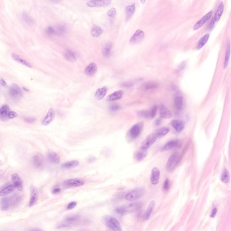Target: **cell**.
Masks as SVG:
<instances>
[{
	"label": "cell",
	"mask_w": 231,
	"mask_h": 231,
	"mask_svg": "<svg viewBox=\"0 0 231 231\" xmlns=\"http://www.w3.org/2000/svg\"><path fill=\"white\" fill-rule=\"evenodd\" d=\"M103 223L105 226L113 231H122L121 225L119 221L112 216H104L103 218Z\"/></svg>",
	"instance_id": "cell-1"
},
{
	"label": "cell",
	"mask_w": 231,
	"mask_h": 231,
	"mask_svg": "<svg viewBox=\"0 0 231 231\" xmlns=\"http://www.w3.org/2000/svg\"><path fill=\"white\" fill-rule=\"evenodd\" d=\"M179 154L176 152L173 153L168 159L166 165V169L168 172H172L178 163Z\"/></svg>",
	"instance_id": "cell-2"
},
{
	"label": "cell",
	"mask_w": 231,
	"mask_h": 231,
	"mask_svg": "<svg viewBox=\"0 0 231 231\" xmlns=\"http://www.w3.org/2000/svg\"><path fill=\"white\" fill-rule=\"evenodd\" d=\"M144 189L137 188L130 192L126 196L125 198L128 201H134L141 198L144 194Z\"/></svg>",
	"instance_id": "cell-3"
},
{
	"label": "cell",
	"mask_w": 231,
	"mask_h": 231,
	"mask_svg": "<svg viewBox=\"0 0 231 231\" xmlns=\"http://www.w3.org/2000/svg\"><path fill=\"white\" fill-rule=\"evenodd\" d=\"M143 122H139L135 124L131 128L129 132V135L132 139H136L141 134L143 129Z\"/></svg>",
	"instance_id": "cell-4"
},
{
	"label": "cell",
	"mask_w": 231,
	"mask_h": 231,
	"mask_svg": "<svg viewBox=\"0 0 231 231\" xmlns=\"http://www.w3.org/2000/svg\"><path fill=\"white\" fill-rule=\"evenodd\" d=\"M9 93L11 97L15 99H20L23 96L21 89L15 83H13L10 86Z\"/></svg>",
	"instance_id": "cell-5"
},
{
	"label": "cell",
	"mask_w": 231,
	"mask_h": 231,
	"mask_svg": "<svg viewBox=\"0 0 231 231\" xmlns=\"http://www.w3.org/2000/svg\"><path fill=\"white\" fill-rule=\"evenodd\" d=\"M157 138L156 135H155L154 133L149 135L144 141L140 149L147 150L155 142V141H156Z\"/></svg>",
	"instance_id": "cell-6"
},
{
	"label": "cell",
	"mask_w": 231,
	"mask_h": 231,
	"mask_svg": "<svg viewBox=\"0 0 231 231\" xmlns=\"http://www.w3.org/2000/svg\"><path fill=\"white\" fill-rule=\"evenodd\" d=\"M30 199L29 202V206L32 207L35 204L38 199V190L37 187L33 186H31L30 187Z\"/></svg>",
	"instance_id": "cell-7"
},
{
	"label": "cell",
	"mask_w": 231,
	"mask_h": 231,
	"mask_svg": "<svg viewBox=\"0 0 231 231\" xmlns=\"http://www.w3.org/2000/svg\"><path fill=\"white\" fill-rule=\"evenodd\" d=\"M212 14H213V11H210V12H208L207 14H206V15L202 17V18L198 21L193 26V30H197L200 29L201 27H202L204 24H206L207 21H209V19L210 18V17L212 16Z\"/></svg>",
	"instance_id": "cell-8"
},
{
	"label": "cell",
	"mask_w": 231,
	"mask_h": 231,
	"mask_svg": "<svg viewBox=\"0 0 231 231\" xmlns=\"http://www.w3.org/2000/svg\"><path fill=\"white\" fill-rule=\"evenodd\" d=\"M84 184L85 181L79 179H71L66 180L64 182V185L67 187H79Z\"/></svg>",
	"instance_id": "cell-9"
},
{
	"label": "cell",
	"mask_w": 231,
	"mask_h": 231,
	"mask_svg": "<svg viewBox=\"0 0 231 231\" xmlns=\"http://www.w3.org/2000/svg\"><path fill=\"white\" fill-rule=\"evenodd\" d=\"M13 184L14 186L19 191H22L23 190V184L21 177L17 173H13L11 175Z\"/></svg>",
	"instance_id": "cell-10"
},
{
	"label": "cell",
	"mask_w": 231,
	"mask_h": 231,
	"mask_svg": "<svg viewBox=\"0 0 231 231\" xmlns=\"http://www.w3.org/2000/svg\"><path fill=\"white\" fill-rule=\"evenodd\" d=\"M160 172L157 167H154L152 169L150 176V182L154 185H156L160 181Z\"/></svg>",
	"instance_id": "cell-11"
},
{
	"label": "cell",
	"mask_w": 231,
	"mask_h": 231,
	"mask_svg": "<svg viewBox=\"0 0 231 231\" xmlns=\"http://www.w3.org/2000/svg\"><path fill=\"white\" fill-rule=\"evenodd\" d=\"M55 117V112L54 109L50 108L47 113L46 116L42 121V124L43 126H47L53 122Z\"/></svg>",
	"instance_id": "cell-12"
},
{
	"label": "cell",
	"mask_w": 231,
	"mask_h": 231,
	"mask_svg": "<svg viewBox=\"0 0 231 231\" xmlns=\"http://www.w3.org/2000/svg\"><path fill=\"white\" fill-rule=\"evenodd\" d=\"M144 37V33L142 30L138 29L136 30L130 39V42L133 43H140L142 41Z\"/></svg>",
	"instance_id": "cell-13"
},
{
	"label": "cell",
	"mask_w": 231,
	"mask_h": 231,
	"mask_svg": "<svg viewBox=\"0 0 231 231\" xmlns=\"http://www.w3.org/2000/svg\"><path fill=\"white\" fill-rule=\"evenodd\" d=\"M111 3V1H90L87 3V5L89 7H106L109 5Z\"/></svg>",
	"instance_id": "cell-14"
},
{
	"label": "cell",
	"mask_w": 231,
	"mask_h": 231,
	"mask_svg": "<svg viewBox=\"0 0 231 231\" xmlns=\"http://www.w3.org/2000/svg\"><path fill=\"white\" fill-rule=\"evenodd\" d=\"M15 187L12 184H7L2 186L0 190V196H5L12 192Z\"/></svg>",
	"instance_id": "cell-15"
},
{
	"label": "cell",
	"mask_w": 231,
	"mask_h": 231,
	"mask_svg": "<svg viewBox=\"0 0 231 231\" xmlns=\"http://www.w3.org/2000/svg\"><path fill=\"white\" fill-rule=\"evenodd\" d=\"M33 165L37 168H41L43 163V159L42 154L40 153H38L34 155L33 158Z\"/></svg>",
	"instance_id": "cell-16"
},
{
	"label": "cell",
	"mask_w": 231,
	"mask_h": 231,
	"mask_svg": "<svg viewBox=\"0 0 231 231\" xmlns=\"http://www.w3.org/2000/svg\"><path fill=\"white\" fill-rule=\"evenodd\" d=\"M171 124L178 132H182L185 126L184 122L183 121L180 120H172L171 122Z\"/></svg>",
	"instance_id": "cell-17"
},
{
	"label": "cell",
	"mask_w": 231,
	"mask_h": 231,
	"mask_svg": "<svg viewBox=\"0 0 231 231\" xmlns=\"http://www.w3.org/2000/svg\"><path fill=\"white\" fill-rule=\"evenodd\" d=\"M123 92L122 90L116 91L108 95L106 99V100L108 102H111L113 101L118 100L122 98L123 96Z\"/></svg>",
	"instance_id": "cell-18"
},
{
	"label": "cell",
	"mask_w": 231,
	"mask_h": 231,
	"mask_svg": "<svg viewBox=\"0 0 231 231\" xmlns=\"http://www.w3.org/2000/svg\"><path fill=\"white\" fill-rule=\"evenodd\" d=\"M47 158L48 161L52 164H59L61 161L60 156L56 152H51L48 153Z\"/></svg>",
	"instance_id": "cell-19"
},
{
	"label": "cell",
	"mask_w": 231,
	"mask_h": 231,
	"mask_svg": "<svg viewBox=\"0 0 231 231\" xmlns=\"http://www.w3.org/2000/svg\"><path fill=\"white\" fill-rule=\"evenodd\" d=\"M97 67L94 63H91L86 67L85 72L88 76H92L96 73Z\"/></svg>",
	"instance_id": "cell-20"
},
{
	"label": "cell",
	"mask_w": 231,
	"mask_h": 231,
	"mask_svg": "<svg viewBox=\"0 0 231 231\" xmlns=\"http://www.w3.org/2000/svg\"><path fill=\"white\" fill-rule=\"evenodd\" d=\"M9 111V107L7 105L4 104L1 106L0 109V117L1 121H6L8 119V114Z\"/></svg>",
	"instance_id": "cell-21"
},
{
	"label": "cell",
	"mask_w": 231,
	"mask_h": 231,
	"mask_svg": "<svg viewBox=\"0 0 231 231\" xmlns=\"http://www.w3.org/2000/svg\"><path fill=\"white\" fill-rule=\"evenodd\" d=\"M180 143V141L178 140H170L167 142L162 149V151H167L172 148L177 146Z\"/></svg>",
	"instance_id": "cell-22"
},
{
	"label": "cell",
	"mask_w": 231,
	"mask_h": 231,
	"mask_svg": "<svg viewBox=\"0 0 231 231\" xmlns=\"http://www.w3.org/2000/svg\"><path fill=\"white\" fill-rule=\"evenodd\" d=\"M141 204L140 203H135L130 204L128 206L125 207L126 213L136 212L140 210L141 208Z\"/></svg>",
	"instance_id": "cell-23"
},
{
	"label": "cell",
	"mask_w": 231,
	"mask_h": 231,
	"mask_svg": "<svg viewBox=\"0 0 231 231\" xmlns=\"http://www.w3.org/2000/svg\"><path fill=\"white\" fill-rule=\"evenodd\" d=\"M11 57H12V58H13L15 61H17V62L21 63V64L23 65H25V66H27L28 67H32L30 63L28 62L27 61L25 60V59H23L20 56H19V55L13 53H12V54H11Z\"/></svg>",
	"instance_id": "cell-24"
},
{
	"label": "cell",
	"mask_w": 231,
	"mask_h": 231,
	"mask_svg": "<svg viewBox=\"0 0 231 231\" xmlns=\"http://www.w3.org/2000/svg\"><path fill=\"white\" fill-rule=\"evenodd\" d=\"M172 112L165 106H162L160 109V118L168 119L172 117Z\"/></svg>",
	"instance_id": "cell-25"
},
{
	"label": "cell",
	"mask_w": 231,
	"mask_h": 231,
	"mask_svg": "<svg viewBox=\"0 0 231 231\" xmlns=\"http://www.w3.org/2000/svg\"><path fill=\"white\" fill-rule=\"evenodd\" d=\"M224 10V4L223 2H221L218 6L217 10L215 13L214 19V21L218 22L220 19Z\"/></svg>",
	"instance_id": "cell-26"
},
{
	"label": "cell",
	"mask_w": 231,
	"mask_h": 231,
	"mask_svg": "<svg viewBox=\"0 0 231 231\" xmlns=\"http://www.w3.org/2000/svg\"><path fill=\"white\" fill-rule=\"evenodd\" d=\"M175 105L178 111H180L183 107V98L181 95H177L175 97Z\"/></svg>",
	"instance_id": "cell-27"
},
{
	"label": "cell",
	"mask_w": 231,
	"mask_h": 231,
	"mask_svg": "<svg viewBox=\"0 0 231 231\" xmlns=\"http://www.w3.org/2000/svg\"><path fill=\"white\" fill-rule=\"evenodd\" d=\"M107 88L104 87L97 89L95 93V97L97 99L101 100L105 97L107 93Z\"/></svg>",
	"instance_id": "cell-28"
},
{
	"label": "cell",
	"mask_w": 231,
	"mask_h": 231,
	"mask_svg": "<svg viewBox=\"0 0 231 231\" xmlns=\"http://www.w3.org/2000/svg\"><path fill=\"white\" fill-rule=\"evenodd\" d=\"M80 220V217L79 215H73L68 216L66 218L65 222L67 223V224H75L79 221Z\"/></svg>",
	"instance_id": "cell-29"
},
{
	"label": "cell",
	"mask_w": 231,
	"mask_h": 231,
	"mask_svg": "<svg viewBox=\"0 0 231 231\" xmlns=\"http://www.w3.org/2000/svg\"><path fill=\"white\" fill-rule=\"evenodd\" d=\"M154 206H155V202H154V200H152L149 204L148 208H147L146 213H145V214H144V219H146V220L149 219L150 217L151 216L152 212H153V209H154Z\"/></svg>",
	"instance_id": "cell-30"
},
{
	"label": "cell",
	"mask_w": 231,
	"mask_h": 231,
	"mask_svg": "<svg viewBox=\"0 0 231 231\" xmlns=\"http://www.w3.org/2000/svg\"><path fill=\"white\" fill-rule=\"evenodd\" d=\"M147 155H148V151L147 150L140 149V150L136 154L135 157L137 161H140L146 157Z\"/></svg>",
	"instance_id": "cell-31"
},
{
	"label": "cell",
	"mask_w": 231,
	"mask_h": 231,
	"mask_svg": "<svg viewBox=\"0 0 231 231\" xmlns=\"http://www.w3.org/2000/svg\"><path fill=\"white\" fill-rule=\"evenodd\" d=\"M64 55L65 59L69 61H73L76 60V54L72 50H68L66 51Z\"/></svg>",
	"instance_id": "cell-32"
},
{
	"label": "cell",
	"mask_w": 231,
	"mask_h": 231,
	"mask_svg": "<svg viewBox=\"0 0 231 231\" xmlns=\"http://www.w3.org/2000/svg\"><path fill=\"white\" fill-rule=\"evenodd\" d=\"M169 132L170 129L169 128L167 127H163L157 130L156 131L154 132V133L158 137H162L168 134Z\"/></svg>",
	"instance_id": "cell-33"
},
{
	"label": "cell",
	"mask_w": 231,
	"mask_h": 231,
	"mask_svg": "<svg viewBox=\"0 0 231 231\" xmlns=\"http://www.w3.org/2000/svg\"><path fill=\"white\" fill-rule=\"evenodd\" d=\"M103 33V30L101 28L96 25L93 26L91 30V35L93 37H97Z\"/></svg>",
	"instance_id": "cell-34"
},
{
	"label": "cell",
	"mask_w": 231,
	"mask_h": 231,
	"mask_svg": "<svg viewBox=\"0 0 231 231\" xmlns=\"http://www.w3.org/2000/svg\"><path fill=\"white\" fill-rule=\"evenodd\" d=\"M210 38V34H206L199 40L197 44V48L198 49H200L206 45L207 42Z\"/></svg>",
	"instance_id": "cell-35"
},
{
	"label": "cell",
	"mask_w": 231,
	"mask_h": 231,
	"mask_svg": "<svg viewBox=\"0 0 231 231\" xmlns=\"http://www.w3.org/2000/svg\"><path fill=\"white\" fill-rule=\"evenodd\" d=\"M10 204V199L7 197L2 198L1 202V210L5 211L8 210Z\"/></svg>",
	"instance_id": "cell-36"
},
{
	"label": "cell",
	"mask_w": 231,
	"mask_h": 231,
	"mask_svg": "<svg viewBox=\"0 0 231 231\" xmlns=\"http://www.w3.org/2000/svg\"><path fill=\"white\" fill-rule=\"evenodd\" d=\"M79 165V162L77 160H72L63 164L62 167L64 168H73Z\"/></svg>",
	"instance_id": "cell-37"
},
{
	"label": "cell",
	"mask_w": 231,
	"mask_h": 231,
	"mask_svg": "<svg viewBox=\"0 0 231 231\" xmlns=\"http://www.w3.org/2000/svg\"><path fill=\"white\" fill-rule=\"evenodd\" d=\"M230 53H231V47L230 44L227 45L226 48V53H225V57L224 62V68L226 69L228 66L229 63V58H230Z\"/></svg>",
	"instance_id": "cell-38"
},
{
	"label": "cell",
	"mask_w": 231,
	"mask_h": 231,
	"mask_svg": "<svg viewBox=\"0 0 231 231\" xmlns=\"http://www.w3.org/2000/svg\"><path fill=\"white\" fill-rule=\"evenodd\" d=\"M111 43H106L103 47L102 49V54L104 57H108L110 53L111 49Z\"/></svg>",
	"instance_id": "cell-39"
},
{
	"label": "cell",
	"mask_w": 231,
	"mask_h": 231,
	"mask_svg": "<svg viewBox=\"0 0 231 231\" xmlns=\"http://www.w3.org/2000/svg\"><path fill=\"white\" fill-rule=\"evenodd\" d=\"M135 8L136 5L135 3L132 5H128L126 7V11L127 15V18H129L130 17H131L133 15L135 12Z\"/></svg>",
	"instance_id": "cell-40"
},
{
	"label": "cell",
	"mask_w": 231,
	"mask_h": 231,
	"mask_svg": "<svg viewBox=\"0 0 231 231\" xmlns=\"http://www.w3.org/2000/svg\"><path fill=\"white\" fill-rule=\"evenodd\" d=\"M221 180L224 183H227L230 181V175L229 172L226 169H224L222 173Z\"/></svg>",
	"instance_id": "cell-41"
},
{
	"label": "cell",
	"mask_w": 231,
	"mask_h": 231,
	"mask_svg": "<svg viewBox=\"0 0 231 231\" xmlns=\"http://www.w3.org/2000/svg\"><path fill=\"white\" fill-rule=\"evenodd\" d=\"M158 83L155 81H149L146 83L144 85V89L146 90H151L156 89L158 87Z\"/></svg>",
	"instance_id": "cell-42"
},
{
	"label": "cell",
	"mask_w": 231,
	"mask_h": 231,
	"mask_svg": "<svg viewBox=\"0 0 231 231\" xmlns=\"http://www.w3.org/2000/svg\"><path fill=\"white\" fill-rule=\"evenodd\" d=\"M66 31H67V29L65 26L62 25H58L57 29H55L56 33L59 34L60 35H62L65 34L66 33Z\"/></svg>",
	"instance_id": "cell-43"
},
{
	"label": "cell",
	"mask_w": 231,
	"mask_h": 231,
	"mask_svg": "<svg viewBox=\"0 0 231 231\" xmlns=\"http://www.w3.org/2000/svg\"><path fill=\"white\" fill-rule=\"evenodd\" d=\"M21 197H19V196H14L10 200H11V202H10V203H11V204H12V205H13V206H15V204H18L19 202L21 201Z\"/></svg>",
	"instance_id": "cell-44"
},
{
	"label": "cell",
	"mask_w": 231,
	"mask_h": 231,
	"mask_svg": "<svg viewBox=\"0 0 231 231\" xmlns=\"http://www.w3.org/2000/svg\"><path fill=\"white\" fill-rule=\"evenodd\" d=\"M157 111V106H154L151 110L150 111V118L151 119H153L155 117Z\"/></svg>",
	"instance_id": "cell-45"
},
{
	"label": "cell",
	"mask_w": 231,
	"mask_h": 231,
	"mask_svg": "<svg viewBox=\"0 0 231 231\" xmlns=\"http://www.w3.org/2000/svg\"><path fill=\"white\" fill-rule=\"evenodd\" d=\"M115 211L116 213H118V214L121 215H124L126 213L125 208L124 207H120L118 208L117 209H115Z\"/></svg>",
	"instance_id": "cell-46"
},
{
	"label": "cell",
	"mask_w": 231,
	"mask_h": 231,
	"mask_svg": "<svg viewBox=\"0 0 231 231\" xmlns=\"http://www.w3.org/2000/svg\"><path fill=\"white\" fill-rule=\"evenodd\" d=\"M170 183L168 179H166L165 181L164 182V185H163V190L164 191H167L170 188Z\"/></svg>",
	"instance_id": "cell-47"
},
{
	"label": "cell",
	"mask_w": 231,
	"mask_h": 231,
	"mask_svg": "<svg viewBox=\"0 0 231 231\" xmlns=\"http://www.w3.org/2000/svg\"><path fill=\"white\" fill-rule=\"evenodd\" d=\"M46 33L48 35H51L56 33L55 29L51 26H49L46 29Z\"/></svg>",
	"instance_id": "cell-48"
},
{
	"label": "cell",
	"mask_w": 231,
	"mask_h": 231,
	"mask_svg": "<svg viewBox=\"0 0 231 231\" xmlns=\"http://www.w3.org/2000/svg\"><path fill=\"white\" fill-rule=\"evenodd\" d=\"M115 14H116V10L114 8H112L109 9L107 13V15L110 17H114L115 15Z\"/></svg>",
	"instance_id": "cell-49"
},
{
	"label": "cell",
	"mask_w": 231,
	"mask_h": 231,
	"mask_svg": "<svg viewBox=\"0 0 231 231\" xmlns=\"http://www.w3.org/2000/svg\"><path fill=\"white\" fill-rule=\"evenodd\" d=\"M139 115L141 117L145 118H150V111H143L139 112Z\"/></svg>",
	"instance_id": "cell-50"
},
{
	"label": "cell",
	"mask_w": 231,
	"mask_h": 231,
	"mask_svg": "<svg viewBox=\"0 0 231 231\" xmlns=\"http://www.w3.org/2000/svg\"><path fill=\"white\" fill-rule=\"evenodd\" d=\"M18 116L17 113L15 111H10L8 114V119H13Z\"/></svg>",
	"instance_id": "cell-51"
},
{
	"label": "cell",
	"mask_w": 231,
	"mask_h": 231,
	"mask_svg": "<svg viewBox=\"0 0 231 231\" xmlns=\"http://www.w3.org/2000/svg\"><path fill=\"white\" fill-rule=\"evenodd\" d=\"M123 87H126V88H130V87H132L134 85V83L131 81H128L122 83L121 85Z\"/></svg>",
	"instance_id": "cell-52"
},
{
	"label": "cell",
	"mask_w": 231,
	"mask_h": 231,
	"mask_svg": "<svg viewBox=\"0 0 231 231\" xmlns=\"http://www.w3.org/2000/svg\"><path fill=\"white\" fill-rule=\"evenodd\" d=\"M76 205H77V202L75 201H72L68 204L67 209L68 210H72L76 206Z\"/></svg>",
	"instance_id": "cell-53"
},
{
	"label": "cell",
	"mask_w": 231,
	"mask_h": 231,
	"mask_svg": "<svg viewBox=\"0 0 231 231\" xmlns=\"http://www.w3.org/2000/svg\"><path fill=\"white\" fill-rule=\"evenodd\" d=\"M120 106L117 104H113L111 105L110 107V110L111 111H115L120 109Z\"/></svg>",
	"instance_id": "cell-54"
},
{
	"label": "cell",
	"mask_w": 231,
	"mask_h": 231,
	"mask_svg": "<svg viewBox=\"0 0 231 231\" xmlns=\"http://www.w3.org/2000/svg\"><path fill=\"white\" fill-rule=\"evenodd\" d=\"M61 190V188H60L59 186H55V187L53 189V190H52V193L54 194H58V193H59V192H60Z\"/></svg>",
	"instance_id": "cell-55"
},
{
	"label": "cell",
	"mask_w": 231,
	"mask_h": 231,
	"mask_svg": "<svg viewBox=\"0 0 231 231\" xmlns=\"http://www.w3.org/2000/svg\"><path fill=\"white\" fill-rule=\"evenodd\" d=\"M25 121L28 123H32L35 121V119L33 118H25Z\"/></svg>",
	"instance_id": "cell-56"
},
{
	"label": "cell",
	"mask_w": 231,
	"mask_h": 231,
	"mask_svg": "<svg viewBox=\"0 0 231 231\" xmlns=\"http://www.w3.org/2000/svg\"><path fill=\"white\" fill-rule=\"evenodd\" d=\"M217 209L216 207L214 208L213 210H212V212H211V214L210 215L211 217H215V216H216V214H217Z\"/></svg>",
	"instance_id": "cell-57"
},
{
	"label": "cell",
	"mask_w": 231,
	"mask_h": 231,
	"mask_svg": "<svg viewBox=\"0 0 231 231\" xmlns=\"http://www.w3.org/2000/svg\"><path fill=\"white\" fill-rule=\"evenodd\" d=\"M24 19L25 20V21L26 22L28 23H30V22H32V21L31 20V19L29 18V17L28 15H27L26 14H25L24 15Z\"/></svg>",
	"instance_id": "cell-58"
},
{
	"label": "cell",
	"mask_w": 231,
	"mask_h": 231,
	"mask_svg": "<svg viewBox=\"0 0 231 231\" xmlns=\"http://www.w3.org/2000/svg\"><path fill=\"white\" fill-rule=\"evenodd\" d=\"M162 123V120L160 118H159L158 119H157L155 121V124L156 125V126H160L161 124Z\"/></svg>",
	"instance_id": "cell-59"
},
{
	"label": "cell",
	"mask_w": 231,
	"mask_h": 231,
	"mask_svg": "<svg viewBox=\"0 0 231 231\" xmlns=\"http://www.w3.org/2000/svg\"><path fill=\"white\" fill-rule=\"evenodd\" d=\"M215 22L214 21V19H213L212 21H211L210 25H209V28L211 29V28H213V26L214 25V24H215Z\"/></svg>",
	"instance_id": "cell-60"
},
{
	"label": "cell",
	"mask_w": 231,
	"mask_h": 231,
	"mask_svg": "<svg viewBox=\"0 0 231 231\" xmlns=\"http://www.w3.org/2000/svg\"><path fill=\"white\" fill-rule=\"evenodd\" d=\"M1 85L3 86L7 87V83L3 79L1 78Z\"/></svg>",
	"instance_id": "cell-61"
},
{
	"label": "cell",
	"mask_w": 231,
	"mask_h": 231,
	"mask_svg": "<svg viewBox=\"0 0 231 231\" xmlns=\"http://www.w3.org/2000/svg\"><path fill=\"white\" fill-rule=\"evenodd\" d=\"M185 63H184V62H182L181 64L180 65H179V70L183 69L185 67Z\"/></svg>",
	"instance_id": "cell-62"
},
{
	"label": "cell",
	"mask_w": 231,
	"mask_h": 231,
	"mask_svg": "<svg viewBox=\"0 0 231 231\" xmlns=\"http://www.w3.org/2000/svg\"><path fill=\"white\" fill-rule=\"evenodd\" d=\"M31 231H42V230H40V229H33V230H31Z\"/></svg>",
	"instance_id": "cell-63"
},
{
	"label": "cell",
	"mask_w": 231,
	"mask_h": 231,
	"mask_svg": "<svg viewBox=\"0 0 231 231\" xmlns=\"http://www.w3.org/2000/svg\"><path fill=\"white\" fill-rule=\"evenodd\" d=\"M146 1H141L140 2H141L142 3H144V2H146Z\"/></svg>",
	"instance_id": "cell-64"
}]
</instances>
